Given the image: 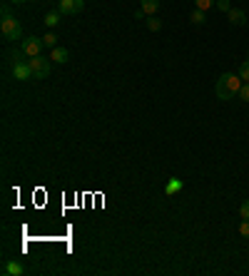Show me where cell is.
Segmentation results:
<instances>
[{
    "instance_id": "1",
    "label": "cell",
    "mask_w": 249,
    "mask_h": 276,
    "mask_svg": "<svg viewBox=\"0 0 249 276\" xmlns=\"http://www.w3.org/2000/svg\"><path fill=\"white\" fill-rule=\"evenodd\" d=\"M242 85H244V80H242L239 75L224 72V75L217 80V85H214V95H217L219 100H232V97H237V95H239Z\"/></svg>"
},
{
    "instance_id": "2",
    "label": "cell",
    "mask_w": 249,
    "mask_h": 276,
    "mask_svg": "<svg viewBox=\"0 0 249 276\" xmlns=\"http://www.w3.org/2000/svg\"><path fill=\"white\" fill-rule=\"evenodd\" d=\"M0 33H3V37L5 40H10V42H15V40H20L23 37V28H20V23L8 13V8H3V20H0Z\"/></svg>"
},
{
    "instance_id": "3",
    "label": "cell",
    "mask_w": 249,
    "mask_h": 276,
    "mask_svg": "<svg viewBox=\"0 0 249 276\" xmlns=\"http://www.w3.org/2000/svg\"><path fill=\"white\" fill-rule=\"evenodd\" d=\"M30 62V68H33V75H35V80H45L48 75H50V57H43V55H37V57H30L28 60Z\"/></svg>"
},
{
    "instance_id": "4",
    "label": "cell",
    "mask_w": 249,
    "mask_h": 276,
    "mask_svg": "<svg viewBox=\"0 0 249 276\" xmlns=\"http://www.w3.org/2000/svg\"><path fill=\"white\" fill-rule=\"evenodd\" d=\"M43 48H45L43 37H28V40H23V45H20V50H23L25 57H37L40 52H43Z\"/></svg>"
},
{
    "instance_id": "5",
    "label": "cell",
    "mask_w": 249,
    "mask_h": 276,
    "mask_svg": "<svg viewBox=\"0 0 249 276\" xmlns=\"http://www.w3.org/2000/svg\"><path fill=\"white\" fill-rule=\"evenodd\" d=\"M13 77H15V80H20V82L33 80L35 75H33L30 62H28V60H15V62H13Z\"/></svg>"
},
{
    "instance_id": "6",
    "label": "cell",
    "mask_w": 249,
    "mask_h": 276,
    "mask_svg": "<svg viewBox=\"0 0 249 276\" xmlns=\"http://www.w3.org/2000/svg\"><path fill=\"white\" fill-rule=\"evenodd\" d=\"M85 8V0H57V10L62 15H77Z\"/></svg>"
},
{
    "instance_id": "7",
    "label": "cell",
    "mask_w": 249,
    "mask_h": 276,
    "mask_svg": "<svg viewBox=\"0 0 249 276\" xmlns=\"http://www.w3.org/2000/svg\"><path fill=\"white\" fill-rule=\"evenodd\" d=\"M227 17H230V23H232V25H237V28L247 25V13H244V10H239V8H232L230 13H227Z\"/></svg>"
},
{
    "instance_id": "8",
    "label": "cell",
    "mask_w": 249,
    "mask_h": 276,
    "mask_svg": "<svg viewBox=\"0 0 249 276\" xmlns=\"http://www.w3.org/2000/svg\"><path fill=\"white\" fill-rule=\"evenodd\" d=\"M3 274L5 276H20V274H25V266L18 264V261H5L3 264Z\"/></svg>"
},
{
    "instance_id": "9",
    "label": "cell",
    "mask_w": 249,
    "mask_h": 276,
    "mask_svg": "<svg viewBox=\"0 0 249 276\" xmlns=\"http://www.w3.org/2000/svg\"><path fill=\"white\" fill-rule=\"evenodd\" d=\"M50 60H55L57 65H65V62L70 60V52H68L65 48H53V52H50Z\"/></svg>"
},
{
    "instance_id": "10",
    "label": "cell",
    "mask_w": 249,
    "mask_h": 276,
    "mask_svg": "<svg viewBox=\"0 0 249 276\" xmlns=\"http://www.w3.org/2000/svg\"><path fill=\"white\" fill-rule=\"evenodd\" d=\"M182 189H184V182L182 179H170L167 182V187H164V194H167V197H172V194H177V192H182Z\"/></svg>"
},
{
    "instance_id": "11",
    "label": "cell",
    "mask_w": 249,
    "mask_h": 276,
    "mask_svg": "<svg viewBox=\"0 0 249 276\" xmlns=\"http://www.w3.org/2000/svg\"><path fill=\"white\" fill-rule=\"evenodd\" d=\"M140 8L144 10V15H155L160 10V0H140Z\"/></svg>"
},
{
    "instance_id": "12",
    "label": "cell",
    "mask_w": 249,
    "mask_h": 276,
    "mask_svg": "<svg viewBox=\"0 0 249 276\" xmlns=\"http://www.w3.org/2000/svg\"><path fill=\"white\" fill-rule=\"evenodd\" d=\"M190 20H192L195 25H204V23H207V13L199 10V8H195V10L190 13Z\"/></svg>"
},
{
    "instance_id": "13",
    "label": "cell",
    "mask_w": 249,
    "mask_h": 276,
    "mask_svg": "<svg viewBox=\"0 0 249 276\" xmlns=\"http://www.w3.org/2000/svg\"><path fill=\"white\" fill-rule=\"evenodd\" d=\"M60 17H62L60 10H50V13L45 15V25H48V28H55V25L60 23Z\"/></svg>"
},
{
    "instance_id": "14",
    "label": "cell",
    "mask_w": 249,
    "mask_h": 276,
    "mask_svg": "<svg viewBox=\"0 0 249 276\" xmlns=\"http://www.w3.org/2000/svg\"><path fill=\"white\" fill-rule=\"evenodd\" d=\"M147 28H150L152 33H160V30H162V20H157L155 15H150V20H147Z\"/></svg>"
},
{
    "instance_id": "15",
    "label": "cell",
    "mask_w": 249,
    "mask_h": 276,
    "mask_svg": "<svg viewBox=\"0 0 249 276\" xmlns=\"http://www.w3.org/2000/svg\"><path fill=\"white\" fill-rule=\"evenodd\" d=\"M43 42H45V48L53 50V48H57V35H55V33H48V35L43 37Z\"/></svg>"
},
{
    "instance_id": "16",
    "label": "cell",
    "mask_w": 249,
    "mask_h": 276,
    "mask_svg": "<svg viewBox=\"0 0 249 276\" xmlns=\"http://www.w3.org/2000/svg\"><path fill=\"white\" fill-rule=\"evenodd\" d=\"M239 77H242L244 82H249V60H244L242 65H239Z\"/></svg>"
},
{
    "instance_id": "17",
    "label": "cell",
    "mask_w": 249,
    "mask_h": 276,
    "mask_svg": "<svg viewBox=\"0 0 249 276\" xmlns=\"http://www.w3.org/2000/svg\"><path fill=\"white\" fill-rule=\"evenodd\" d=\"M212 5H214V0H195V8H199V10H204V13L210 10Z\"/></svg>"
},
{
    "instance_id": "18",
    "label": "cell",
    "mask_w": 249,
    "mask_h": 276,
    "mask_svg": "<svg viewBox=\"0 0 249 276\" xmlns=\"http://www.w3.org/2000/svg\"><path fill=\"white\" fill-rule=\"evenodd\" d=\"M242 102H249V82H244L242 85V90H239V95H237Z\"/></svg>"
},
{
    "instance_id": "19",
    "label": "cell",
    "mask_w": 249,
    "mask_h": 276,
    "mask_svg": "<svg viewBox=\"0 0 249 276\" xmlns=\"http://www.w3.org/2000/svg\"><path fill=\"white\" fill-rule=\"evenodd\" d=\"M239 217H242V219H249V199L242 202V207H239Z\"/></svg>"
},
{
    "instance_id": "20",
    "label": "cell",
    "mask_w": 249,
    "mask_h": 276,
    "mask_svg": "<svg viewBox=\"0 0 249 276\" xmlns=\"http://www.w3.org/2000/svg\"><path fill=\"white\" fill-rule=\"evenodd\" d=\"M217 8H219L222 13H230V10H232V5H230V0H217Z\"/></svg>"
},
{
    "instance_id": "21",
    "label": "cell",
    "mask_w": 249,
    "mask_h": 276,
    "mask_svg": "<svg viewBox=\"0 0 249 276\" xmlns=\"http://www.w3.org/2000/svg\"><path fill=\"white\" fill-rule=\"evenodd\" d=\"M239 234H242V237H249V219H242V224H239Z\"/></svg>"
},
{
    "instance_id": "22",
    "label": "cell",
    "mask_w": 249,
    "mask_h": 276,
    "mask_svg": "<svg viewBox=\"0 0 249 276\" xmlns=\"http://www.w3.org/2000/svg\"><path fill=\"white\" fill-rule=\"evenodd\" d=\"M142 17H144V10H142V8H140V10H135V20H142Z\"/></svg>"
},
{
    "instance_id": "23",
    "label": "cell",
    "mask_w": 249,
    "mask_h": 276,
    "mask_svg": "<svg viewBox=\"0 0 249 276\" xmlns=\"http://www.w3.org/2000/svg\"><path fill=\"white\" fill-rule=\"evenodd\" d=\"M13 3H18V5H20V3H28V0H13Z\"/></svg>"
}]
</instances>
